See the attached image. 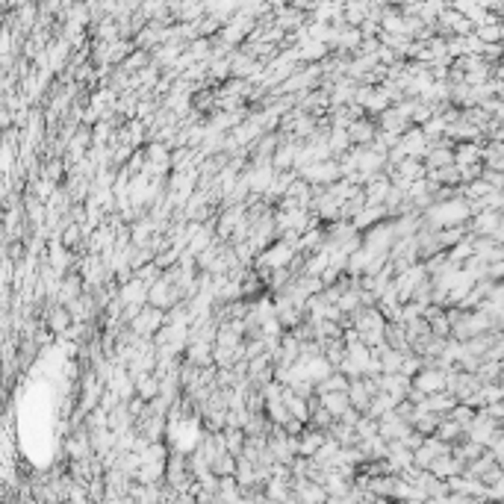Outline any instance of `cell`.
<instances>
[{"mask_svg": "<svg viewBox=\"0 0 504 504\" xmlns=\"http://www.w3.org/2000/svg\"><path fill=\"white\" fill-rule=\"evenodd\" d=\"M224 443H227V451H230V455L242 457L245 443H248V433H245V428H224Z\"/></svg>", "mask_w": 504, "mask_h": 504, "instance_id": "obj_11", "label": "cell"}, {"mask_svg": "<svg viewBox=\"0 0 504 504\" xmlns=\"http://www.w3.org/2000/svg\"><path fill=\"white\" fill-rule=\"evenodd\" d=\"M318 398H322V404L336 416V419H340L348 407H354V404H351V395H348V390L345 392H322V395H318Z\"/></svg>", "mask_w": 504, "mask_h": 504, "instance_id": "obj_9", "label": "cell"}, {"mask_svg": "<svg viewBox=\"0 0 504 504\" xmlns=\"http://www.w3.org/2000/svg\"><path fill=\"white\" fill-rule=\"evenodd\" d=\"M390 189H392L390 174H375V177H368V180H366V186H363L368 204H383L386 195H390Z\"/></svg>", "mask_w": 504, "mask_h": 504, "instance_id": "obj_4", "label": "cell"}, {"mask_svg": "<svg viewBox=\"0 0 504 504\" xmlns=\"http://www.w3.org/2000/svg\"><path fill=\"white\" fill-rule=\"evenodd\" d=\"M298 174L304 177L307 183H322V186H333L336 180H342V165H340V160H336V157H330V160H316V162H310V165L301 168Z\"/></svg>", "mask_w": 504, "mask_h": 504, "instance_id": "obj_1", "label": "cell"}, {"mask_svg": "<svg viewBox=\"0 0 504 504\" xmlns=\"http://www.w3.org/2000/svg\"><path fill=\"white\" fill-rule=\"evenodd\" d=\"M328 142H330L333 157H342L345 150L354 145V142H351V136H348V127H333V130L328 133Z\"/></svg>", "mask_w": 504, "mask_h": 504, "instance_id": "obj_10", "label": "cell"}, {"mask_svg": "<svg viewBox=\"0 0 504 504\" xmlns=\"http://www.w3.org/2000/svg\"><path fill=\"white\" fill-rule=\"evenodd\" d=\"M401 142H404L407 154L416 157V160H425L428 157V139H425V130H416V127H407L401 133Z\"/></svg>", "mask_w": 504, "mask_h": 504, "instance_id": "obj_6", "label": "cell"}, {"mask_svg": "<svg viewBox=\"0 0 504 504\" xmlns=\"http://www.w3.org/2000/svg\"><path fill=\"white\" fill-rule=\"evenodd\" d=\"M413 386L419 392H425V395H433V392H440L443 386H445V375L440 372H433V368H425V372H419L413 378Z\"/></svg>", "mask_w": 504, "mask_h": 504, "instance_id": "obj_7", "label": "cell"}, {"mask_svg": "<svg viewBox=\"0 0 504 504\" xmlns=\"http://www.w3.org/2000/svg\"><path fill=\"white\" fill-rule=\"evenodd\" d=\"M378 121L372 119V115H363V119H357V121H351V127H348V136H351V142L354 145H372L375 139H378Z\"/></svg>", "mask_w": 504, "mask_h": 504, "instance_id": "obj_3", "label": "cell"}, {"mask_svg": "<svg viewBox=\"0 0 504 504\" xmlns=\"http://www.w3.org/2000/svg\"><path fill=\"white\" fill-rule=\"evenodd\" d=\"M265 416L272 419V425H287L292 419L287 401H265Z\"/></svg>", "mask_w": 504, "mask_h": 504, "instance_id": "obj_12", "label": "cell"}, {"mask_svg": "<svg viewBox=\"0 0 504 504\" xmlns=\"http://www.w3.org/2000/svg\"><path fill=\"white\" fill-rule=\"evenodd\" d=\"M236 466H239V457L236 455H230V451H224V455H218L215 463H212V472L218 478H224V475H236Z\"/></svg>", "mask_w": 504, "mask_h": 504, "instance_id": "obj_13", "label": "cell"}, {"mask_svg": "<svg viewBox=\"0 0 504 504\" xmlns=\"http://www.w3.org/2000/svg\"><path fill=\"white\" fill-rule=\"evenodd\" d=\"M348 395H351V404H354L357 410H368V404H372V390L366 386V378H354L351 380V386H348Z\"/></svg>", "mask_w": 504, "mask_h": 504, "instance_id": "obj_8", "label": "cell"}, {"mask_svg": "<svg viewBox=\"0 0 504 504\" xmlns=\"http://www.w3.org/2000/svg\"><path fill=\"white\" fill-rule=\"evenodd\" d=\"M383 218H390V210H386L383 204H366L351 222H354L357 230H368V227H375L378 222H383Z\"/></svg>", "mask_w": 504, "mask_h": 504, "instance_id": "obj_5", "label": "cell"}, {"mask_svg": "<svg viewBox=\"0 0 504 504\" xmlns=\"http://www.w3.org/2000/svg\"><path fill=\"white\" fill-rule=\"evenodd\" d=\"M148 289H150V283H145L142 277L133 275L130 280L119 283V298L124 301V304H148Z\"/></svg>", "mask_w": 504, "mask_h": 504, "instance_id": "obj_2", "label": "cell"}]
</instances>
